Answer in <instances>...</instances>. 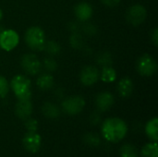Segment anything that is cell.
I'll use <instances>...</instances> for the list:
<instances>
[{
	"label": "cell",
	"mask_w": 158,
	"mask_h": 157,
	"mask_svg": "<svg viewBox=\"0 0 158 157\" xmlns=\"http://www.w3.org/2000/svg\"><path fill=\"white\" fill-rule=\"evenodd\" d=\"M101 132L105 140L116 143L125 138L128 132V126L119 118H109L103 122Z\"/></svg>",
	"instance_id": "6da1fadb"
},
{
	"label": "cell",
	"mask_w": 158,
	"mask_h": 157,
	"mask_svg": "<svg viewBox=\"0 0 158 157\" xmlns=\"http://www.w3.org/2000/svg\"><path fill=\"white\" fill-rule=\"evenodd\" d=\"M90 120H91V124L93 125H97L100 123L101 121V117L100 115L97 113V112H94L91 115V118H90Z\"/></svg>",
	"instance_id": "83f0119b"
},
{
	"label": "cell",
	"mask_w": 158,
	"mask_h": 157,
	"mask_svg": "<svg viewBox=\"0 0 158 157\" xmlns=\"http://www.w3.org/2000/svg\"><path fill=\"white\" fill-rule=\"evenodd\" d=\"M146 16H147V11L143 6L133 5L127 10L126 19L131 25L139 26L145 20Z\"/></svg>",
	"instance_id": "52a82bcc"
},
{
	"label": "cell",
	"mask_w": 158,
	"mask_h": 157,
	"mask_svg": "<svg viewBox=\"0 0 158 157\" xmlns=\"http://www.w3.org/2000/svg\"><path fill=\"white\" fill-rule=\"evenodd\" d=\"M145 133L147 137L152 142L158 141V119L157 118H154L149 120L145 126Z\"/></svg>",
	"instance_id": "9a60e30c"
},
{
	"label": "cell",
	"mask_w": 158,
	"mask_h": 157,
	"mask_svg": "<svg viewBox=\"0 0 158 157\" xmlns=\"http://www.w3.org/2000/svg\"><path fill=\"white\" fill-rule=\"evenodd\" d=\"M24 40L29 48L34 51H40L44 49L45 43V34L40 27H30L24 34Z\"/></svg>",
	"instance_id": "7a4b0ae2"
},
{
	"label": "cell",
	"mask_w": 158,
	"mask_h": 157,
	"mask_svg": "<svg viewBox=\"0 0 158 157\" xmlns=\"http://www.w3.org/2000/svg\"><path fill=\"white\" fill-rule=\"evenodd\" d=\"M44 67L47 71L53 72V71L56 70L57 64L55 61V59H53L52 57H47V58H44Z\"/></svg>",
	"instance_id": "484cf974"
},
{
	"label": "cell",
	"mask_w": 158,
	"mask_h": 157,
	"mask_svg": "<svg viewBox=\"0 0 158 157\" xmlns=\"http://www.w3.org/2000/svg\"><path fill=\"white\" fill-rule=\"evenodd\" d=\"M93 7L90 4L86 2H81L79 3L75 8H74V13L76 18L81 20V21H86L91 19L93 16Z\"/></svg>",
	"instance_id": "4fadbf2b"
},
{
	"label": "cell",
	"mask_w": 158,
	"mask_h": 157,
	"mask_svg": "<svg viewBox=\"0 0 158 157\" xmlns=\"http://www.w3.org/2000/svg\"><path fill=\"white\" fill-rule=\"evenodd\" d=\"M27 131L29 132H36L38 130V121L34 118H28L25 119V124H24Z\"/></svg>",
	"instance_id": "cb8c5ba5"
},
{
	"label": "cell",
	"mask_w": 158,
	"mask_h": 157,
	"mask_svg": "<svg viewBox=\"0 0 158 157\" xmlns=\"http://www.w3.org/2000/svg\"><path fill=\"white\" fill-rule=\"evenodd\" d=\"M136 68L142 76L151 77L157 70V63L152 56L145 54L137 60Z\"/></svg>",
	"instance_id": "277c9868"
},
{
	"label": "cell",
	"mask_w": 158,
	"mask_h": 157,
	"mask_svg": "<svg viewBox=\"0 0 158 157\" xmlns=\"http://www.w3.org/2000/svg\"><path fill=\"white\" fill-rule=\"evenodd\" d=\"M9 92V83L6 78L0 76V98H4Z\"/></svg>",
	"instance_id": "d4e9b609"
},
{
	"label": "cell",
	"mask_w": 158,
	"mask_h": 157,
	"mask_svg": "<svg viewBox=\"0 0 158 157\" xmlns=\"http://www.w3.org/2000/svg\"><path fill=\"white\" fill-rule=\"evenodd\" d=\"M121 157H138L137 149L132 144H125L120 149Z\"/></svg>",
	"instance_id": "44dd1931"
},
{
	"label": "cell",
	"mask_w": 158,
	"mask_h": 157,
	"mask_svg": "<svg viewBox=\"0 0 158 157\" xmlns=\"http://www.w3.org/2000/svg\"><path fill=\"white\" fill-rule=\"evenodd\" d=\"M100 78L104 82L110 83L116 81L117 72L114 69V68H112L111 66H106L103 67V69L100 73Z\"/></svg>",
	"instance_id": "ac0fdd59"
},
{
	"label": "cell",
	"mask_w": 158,
	"mask_h": 157,
	"mask_svg": "<svg viewBox=\"0 0 158 157\" xmlns=\"http://www.w3.org/2000/svg\"><path fill=\"white\" fill-rule=\"evenodd\" d=\"M151 40L154 43L155 46H157L158 44V30L157 28H156L153 32L151 33Z\"/></svg>",
	"instance_id": "f546056e"
},
{
	"label": "cell",
	"mask_w": 158,
	"mask_h": 157,
	"mask_svg": "<svg viewBox=\"0 0 158 157\" xmlns=\"http://www.w3.org/2000/svg\"><path fill=\"white\" fill-rule=\"evenodd\" d=\"M42 112L44 117L50 119H56L60 116V109L58 108V106L50 102L44 104L42 107Z\"/></svg>",
	"instance_id": "2e32d148"
},
{
	"label": "cell",
	"mask_w": 158,
	"mask_h": 157,
	"mask_svg": "<svg viewBox=\"0 0 158 157\" xmlns=\"http://www.w3.org/2000/svg\"><path fill=\"white\" fill-rule=\"evenodd\" d=\"M54 82H55L54 77L48 73H44L41 76H39L37 79V86L42 91L50 90L54 86Z\"/></svg>",
	"instance_id": "e0dca14e"
},
{
	"label": "cell",
	"mask_w": 158,
	"mask_h": 157,
	"mask_svg": "<svg viewBox=\"0 0 158 157\" xmlns=\"http://www.w3.org/2000/svg\"><path fill=\"white\" fill-rule=\"evenodd\" d=\"M31 81L23 75L15 76L10 82V87L18 100L31 99Z\"/></svg>",
	"instance_id": "3957f363"
},
{
	"label": "cell",
	"mask_w": 158,
	"mask_h": 157,
	"mask_svg": "<svg viewBox=\"0 0 158 157\" xmlns=\"http://www.w3.org/2000/svg\"><path fill=\"white\" fill-rule=\"evenodd\" d=\"M61 106L62 110L66 114L70 116L78 115L83 110L85 106V100L80 95L70 96L63 100Z\"/></svg>",
	"instance_id": "5b68a950"
},
{
	"label": "cell",
	"mask_w": 158,
	"mask_h": 157,
	"mask_svg": "<svg viewBox=\"0 0 158 157\" xmlns=\"http://www.w3.org/2000/svg\"><path fill=\"white\" fill-rule=\"evenodd\" d=\"M121 0H102V3L109 7H115L117 6Z\"/></svg>",
	"instance_id": "f1b7e54d"
},
{
	"label": "cell",
	"mask_w": 158,
	"mask_h": 157,
	"mask_svg": "<svg viewBox=\"0 0 158 157\" xmlns=\"http://www.w3.org/2000/svg\"><path fill=\"white\" fill-rule=\"evenodd\" d=\"M118 93L123 98H128L133 92V82L130 78H123L118 83Z\"/></svg>",
	"instance_id": "5bb4252c"
},
{
	"label": "cell",
	"mask_w": 158,
	"mask_h": 157,
	"mask_svg": "<svg viewBox=\"0 0 158 157\" xmlns=\"http://www.w3.org/2000/svg\"><path fill=\"white\" fill-rule=\"evenodd\" d=\"M83 141L87 145L92 147H97L101 143L100 137L95 133H87L86 135H84Z\"/></svg>",
	"instance_id": "7402d4cb"
},
{
	"label": "cell",
	"mask_w": 158,
	"mask_h": 157,
	"mask_svg": "<svg viewBox=\"0 0 158 157\" xmlns=\"http://www.w3.org/2000/svg\"><path fill=\"white\" fill-rule=\"evenodd\" d=\"M24 148L30 153H36L40 150L42 145V138L37 132H27L22 140Z\"/></svg>",
	"instance_id": "30bf717a"
},
{
	"label": "cell",
	"mask_w": 158,
	"mask_h": 157,
	"mask_svg": "<svg viewBox=\"0 0 158 157\" xmlns=\"http://www.w3.org/2000/svg\"><path fill=\"white\" fill-rule=\"evenodd\" d=\"M20 65L22 69L29 75L34 76L39 74L42 64L39 58L34 54H25L20 59Z\"/></svg>",
	"instance_id": "8992f818"
},
{
	"label": "cell",
	"mask_w": 158,
	"mask_h": 157,
	"mask_svg": "<svg viewBox=\"0 0 158 157\" xmlns=\"http://www.w3.org/2000/svg\"><path fill=\"white\" fill-rule=\"evenodd\" d=\"M2 18H3V11H2L1 8H0V20L2 19Z\"/></svg>",
	"instance_id": "4dcf8cb0"
},
{
	"label": "cell",
	"mask_w": 158,
	"mask_h": 157,
	"mask_svg": "<svg viewBox=\"0 0 158 157\" xmlns=\"http://www.w3.org/2000/svg\"><path fill=\"white\" fill-rule=\"evenodd\" d=\"M70 43L75 48H80L82 44V37L80 34H73L70 38Z\"/></svg>",
	"instance_id": "4316f807"
},
{
	"label": "cell",
	"mask_w": 158,
	"mask_h": 157,
	"mask_svg": "<svg viewBox=\"0 0 158 157\" xmlns=\"http://www.w3.org/2000/svg\"><path fill=\"white\" fill-rule=\"evenodd\" d=\"M97 63L103 67L110 66L112 64V57L111 55L108 52H104L100 55H98L97 57Z\"/></svg>",
	"instance_id": "603a6c76"
},
{
	"label": "cell",
	"mask_w": 158,
	"mask_h": 157,
	"mask_svg": "<svg viewBox=\"0 0 158 157\" xmlns=\"http://www.w3.org/2000/svg\"><path fill=\"white\" fill-rule=\"evenodd\" d=\"M31 113H32V104L31 102V99L18 101V103L15 105V114L19 118L25 120L31 117Z\"/></svg>",
	"instance_id": "7c38bea8"
},
{
	"label": "cell",
	"mask_w": 158,
	"mask_h": 157,
	"mask_svg": "<svg viewBox=\"0 0 158 157\" xmlns=\"http://www.w3.org/2000/svg\"><path fill=\"white\" fill-rule=\"evenodd\" d=\"M19 42V36L17 31L11 29L4 30L0 32V47L5 51L13 50Z\"/></svg>",
	"instance_id": "ba28073f"
},
{
	"label": "cell",
	"mask_w": 158,
	"mask_h": 157,
	"mask_svg": "<svg viewBox=\"0 0 158 157\" xmlns=\"http://www.w3.org/2000/svg\"><path fill=\"white\" fill-rule=\"evenodd\" d=\"M43 50H45V52L50 56H56L60 53V45L55 41L45 42Z\"/></svg>",
	"instance_id": "ffe728a7"
},
{
	"label": "cell",
	"mask_w": 158,
	"mask_h": 157,
	"mask_svg": "<svg viewBox=\"0 0 158 157\" xmlns=\"http://www.w3.org/2000/svg\"><path fill=\"white\" fill-rule=\"evenodd\" d=\"M141 157H158L157 142L145 144L141 151Z\"/></svg>",
	"instance_id": "d6986e66"
},
{
	"label": "cell",
	"mask_w": 158,
	"mask_h": 157,
	"mask_svg": "<svg viewBox=\"0 0 158 157\" xmlns=\"http://www.w3.org/2000/svg\"><path fill=\"white\" fill-rule=\"evenodd\" d=\"M100 77L99 70L94 66H86L84 67L80 73L81 82L85 86H92L95 84Z\"/></svg>",
	"instance_id": "9c48e42d"
},
{
	"label": "cell",
	"mask_w": 158,
	"mask_h": 157,
	"mask_svg": "<svg viewBox=\"0 0 158 157\" xmlns=\"http://www.w3.org/2000/svg\"><path fill=\"white\" fill-rule=\"evenodd\" d=\"M115 99L112 93L108 92H102L97 94L95 98V105L100 112H106L109 110L114 105Z\"/></svg>",
	"instance_id": "8fae6325"
}]
</instances>
